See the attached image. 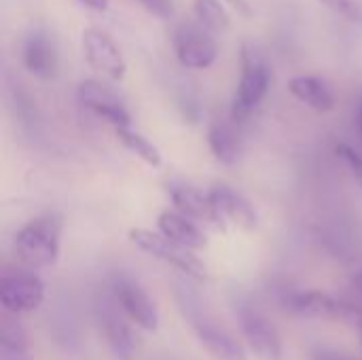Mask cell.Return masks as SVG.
<instances>
[{"instance_id":"cell-19","label":"cell","mask_w":362,"mask_h":360,"mask_svg":"<svg viewBox=\"0 0 362 360\" xmlns=\"http://www.w3.org/2000/svg\"><path fill=\"white\" fill-rule=\"evenodd\" d=\"M115 136H117V140L132 155H136L138 159H142L146 166H151V168H159L161 166V153H159V149L148 138H144L140 132L132 129V125L115 127Z\"/></svg>"},{"instance_id":"cell-14","label":"cell","mask_w":362,"mask_h":360,"mask_svg":"<svg viewBox=\"0 0 362 360\" xmlns=\"http://www.w3.org/2000/svg\"><path fill=\"white\" fill-rule=\"evenodd\" d=\"M157 229L168 240H172V242H176V244H180V246H185L189 250H202L208 244V238L199 229V225L193 219L180 214L178 210L161 212L157 216Z\"/></svg>"},{"instance_id":"cell-31","label":"cell","mask_w":362,"mask_h":360,"mask_svg":"<svg viewBox=\"0 0 362 360\" xmlns=\"http://www.w3.org/2000/svg\"><path fill=\"white\" fill-rule=\"evenodd\" d=\"M361 342H362V339H361Z\"/></svg>"},{"instance_id":"cell-12","label":"cell","mask_w":362,"mask_h":360,"mask_svg":"<svg viewBox=\"0 0 362 360\" xmlns=\"http://www.w3.org/2000/svg\"><path fill=\"white\" fill-rule=\"evenodd\" d=\"M21 62L32 76H36L40 81L53 79L57 72V47H55L53 38L47 32L34 30L23 40Z\"/></svg>"},{"instance_id":"cell-5","label":"cell","mask_w":362,"mask_h":360,"mask_svg":"<svg viewBox=\"0 0 362 360\" xmlns=\"http://www.w3.org/2000/svg\"><path fill=\"white\" fill-rule=\"evenodd\" d=\"M83 53L91 70L102 74L104 79L119 83L125 76L127 64L117 47V42L102 30L98 28H87L83 30Z\"/></svg>"},{"instance_id":"cell-17","label":"cell","mask_w":362,"mask_h":360,"mask_svg":"<svg viewBox=\"0 0 362 360\" xmlns=\"http://www.w3.org/2000/svg\"><path fill=\"white\" fill-rule=\"evenodd\" d=\"M208 146L216 161H221L223 166H233L240 159V151H242L238 123L233 119L231 121H223V119L212 121L208 127Z\"/></svg>"},{"instance_id":"cell-16","label":"cell","mask_w":362,"mask_h":360,"mask_svg":"<svg viewBox=\"0 0 362 360\" xmlns=\"http://www.w3.org/2000/svg\"><path fill=\"white\" fill-rule=\"evenodd\" d=\"M286 87L295 100H299L301 104H305L308 108H312L316 112H329L335 108L333 91L329 89V85L325 81H320L316 76H305V74L293 76V79H288Z\"/></svg>"},{"instance_id":"cell-24","label":"cell","mask_w":362,"mask_h":360,"mask_svg":"<svg viewBox=\"0 0 362 360\" xmlns=\"http://www.w3.org/2000/svg\"><path fill=\"white\" fill-rule=\"evenodd\" d=\"M320 2L327 4L337 15L346 17L348 21L362 25V4L358 0H320Z\"/></svg>"},{"instance_id":"cell-2","label":"cell","mask_w":362,"mask_h":360,"mask_svg":"<svg viewBox=\"0 0 362 360\" xmlns=\"http://www.w3.org/2000/svg\"><path fill=\"white\" fill-rule=\"evenodd\" d=\"M242 70H240V81L238 89L231 102V119L240 125L244 123L265 100L272 83V70L265 59V55L250 42L242 47V57H240Z\"/></svg>"},{"instance_id":"cell-6","label":"cell","mask_w":362,"mask_h":360,"mask_svg":"<svg viewBox=\"0 0 362 360\" xmlns=\"http://www.w3.org/2000/svg\"><path fill=\"white\" fill-rule=\"evenodd\" d=\"M45 299V284L38 276L30 272L4 274L0 280V303L4 312L19 316L30 314L40 308Z\"/></svg>"},{"instance_id":"cell-11","label":"cell","mask_w":362,"mask_h":360,"mask_svg":"<svg viewBox=\"0 0 362 360\" xmlns=\"http://www.w3.org/2000/svg\"><path fill=\"white\" fill-rule=\"evenodd\" d=\"M242 333L248 342V348L261 360H282V342L276 329L252 308L240 310Z\"/></svg>"},{"instance_id":"cell-30","label":"cell","mask_w":362,"mask_h":360,"mask_svg":"<svg viewBox=\"0 0 362 360\" xmlns=\"http://www.w3.org/2000/svg\"><path fill=\"white\" fill-rule=\"evenodd\" d=\"M4 360H23V359H6V356H4Z\"/></svg>"},{"instance_id":"cell-15","label":"cell","mask_w":362,"mask_h":360,"mask_svg":"<svg viewBox=\"0 0 362 360\" xmlns=\"http://www.w3.org/2000/svg\"><path fill=\"white\" fill-rule=\"evenodd\" d=\"M168 189H170V199L180 214L193 219L195 223L216 225L212 202H210L208 193H202L199 189H195L191 185H182V182H174Z\"/></svg>"},{"instance_id":"cell-3","label":"cell","mask_w":362,"mask_h":360,"mask_svg":"<svg viewBox=\"0 0 362 360\" xmlns=\"http://www.w3.org/2000/svg\"><path fill=\"white\" fill-rule=\"evenodd\" d=\"M129 240L146 255L172 265L174 269L182 272L185 276L189 278H195V280H206L208 272L204 267V263L193 255V250L168 240L163 233H153L148 229H142V227H136V229H129Z\"/></svg>"},{"instance_id":"cell-27","label":"cell","mask_w":362,"mask_h":360,"mask_svg":"<svg viewBox=\"0 0 362 360\" xmlns=\"http://www.w3.org/2000/svg\"><path fill=\"white\" fill-rule=\"evenodd\" d=\"M78 2H83L91 11H106L108 6V0H78Z\"/></svg>"},{"instance_id":"cell-21","label":"cell","mask_w":362,"mask_h":360,"mask_svg":"<svg viewBox=\"0 0 362 360\" xmlns=\"http://www.w3.org/2000/svg\"><path fill=\"white\" fill-rule=\"evenodd\" d=\"M193 15L210 32H225L231 23L229 13L221 0H195L193 2Z\"/></svg>"},{"instance_id":"cell-10","label":"cell","mask_w":362,"mask_h":360,"mask_svg":"<svg viewBox=\"0 0 362 360\" xmlns=\"http://www.w3.org/2000/svg\"><path fill=\"white\" fill-rule=\"evenodd\" d=\"M100 323H102V333L106 337L108 348L119 360H132L138 352V342L134 337V331L129 327L127 314L121 310L119 301L106 299L104 306L100 308Z\"/></svg>"},{"instance_id":"cell-26","label":"cell","mask_w":362,"mask_h":360,"mask_svg":"<svg viewBox=\"0 0 362 360\" xmlns=\"http://www.w3.org/2000/svg\"><path fill=\"white\" fill-rule=\"evenodd\" d=\"M314 360H352L344 354H337V352H331V350H318L314 354Z\"/></svg>"},{"instance_id":"cell-23","label":"cell","mask_w":362,"mask_h":360,"mask_svg":"<svg viewBox=\"0 0 362 360\" xmlns=\"http://www.w3.org/2000/svg\"><path fill=\"white\" fill-rule=\"evenodd\" d=\"M335 318H337V320H341L344 325H348L352 331H356V333H358V337L362 339V308L361 306L339 299V301H337V310H335Z\"/></svg>"},{"instance_id":"cell-20","label":"cell","mask_w":362,"mask_h":360,"mask_svg":"<svg viewBox=\"0 0 362 360\" xmlns=\"http://www.w3.org/2000/svg\"><path fill=\"white\" fill-rule=\"evenodd\" d=\"M11 316L13 314L6 312V316L2 318V325H0V348H2V356H6V359H25V354H28V337H25V331Z\"/></svg>"},{"instance_id":"cell-28","label":"cell","mask_w":362,"mask_h":360,"mask_svg":"<svg viewBox=\"0 0 362 360\" xmlns=\"http://www.w3.org/2000/svg\"><path fill=\"white\" fill-rule=\"evenodd\" d=\"M354 286H356V291H358V295L362 297V269L354 276Z\"/></svg>"},{"instance_id":"cell-29","label":"cell","mask_w":362,"mask_h":360,"mask_svg":"<svg viewBox=\"0 0 362 360\" xmlns=\"http://www.w3.org/2000/svg\"><path fill=\"white\" fill-rule=\"evenodd\" d=\"M358 129H361V136H362V102H361V108H358Z\"/></svg>"},{"instance_id":"cell-1","label":"cell","mask_w":362,"mask_h":360,"mask_svg":"<svg viewBox=\"0 0 362 360\" xmlns=\"http://www.w3.org/2000/svg\"><path fill=\"white\" fill-rule=\"evenodd\" d=\"M64 221L59 214H40L28 221L15 236V257L28 269H42L55 265L62 246Z\"/></svg>"},{"instance_id":"cell-18","label":"cell","mask_w":362,"mask_h":360,"mask_svg":"<svg viewBox=\"0 0 362 360\" xmlns=\"http://www.w3.org/2000/svg\"><path fill=\"white\" fill-rule=\"evenodd\" d=\"M337 301L322 291H299L286 297L284 308L297 318H335Z\"/></svg>"},{"instance_id":"cell-8","label":"cell","mask_w":362,"mask_h":360,"mask_svg":"<svg viewBox=\"0 0 362 360\" xmlns=\"http://www.w3.org/2000/svg\"><path fill=\"white\" fill-rule=\"evenodd\" d=\"M208 195L212 202L216 227L225 229L227 225H233L244 231H252L257 227V212L242 193L233 191L231 187L218 185L208 191Z\"/></svg>"},{"instance_id":"cell-25","label":"cell","mask_w":362,"mask_h":360,"mask_svg":"<svg viewBox=\"0 0 362 360\" xmlns=\"http://www.w3.org/2000/svg\"><path fill=\"white\" fill-rule=\"evenodd\" d=\"M146 11H151L157 17H170L172 15V0H138Z\"/></svg>"},{"instance_id":"cell-7","label":"cell","mask_w":362,"mask_h":360,"mask_svg":"<svg viewBox=\"0 0 362 360\" xmlns=\"http://www.w3.org/2000/svg\"><path fill=\"white\" fill-rule=\"evenodd\" d=\"M78 102L83 108H87L93 117H98L100 121L108 123L112 129L115 127H123V125H132L129 112L125 110L123 102L100 81H83L78 85Z\"/></svg>"},{"instance_id":"cell-22","label":"cell","mask_w":362,"mask_h":360,"mask_svg":"<svg viewBox=\"0 0 362 360\" xmlns=\"http://www.w3.org/2000/svg\"><path fill=\"white\" fill-rule=\"evenodd\" d=\"M335 155L337 159L346 166V170L350 172V176L358 182L362 187V155L350 146L348 142H339L335 144Z\"/></svg>"},{"instance_id":"cell-9","label":"cell","mask_w":362,"mask_h":360,"mask_svg":"<svg viewBox=\"0 0 362 360\" xmlns=\"http://www.w3.org/2000/svg\"><path fill=\"white\" fill-rule=\"evenodd\" d=\"M112 297L119 301L121 310L127 314V318L138 325L144 331H157L159 327V314L153 303V299L146 295V291L136 284L129 278H117L112 282Z\"/></svg>"},{"instance_id":"cell-13","label":"cell","mask_w":362,"mask_h":360,"mask_svg":"<svg viewBox=\"0 0 362 360\" xmlns=\"http://www.w3.org/2000/svg\"><path fill=\"white\" fill-rule=\"evenodd\" d=\"M191 327L195 331V337L202 342V346L216 360H248L246 350L212 320L197 316V318H191Z\"/></svg>"},{"instance_id":"cell-4","label":"cell","mask_w":362,"mask_h":360,"mask_svg":"<svg viewBox=\"0 0 362 360\" xmlns=\"http://www.w3.org/2000/svg\"><path fill=\"white\" fill-rule=\"evenodd\" d=\"M172 45L178 62L191 70L210 68L218 55V47L216 40L212 38V32L206 25H202L197 19L180 23L174 32Z\"/></svg>"}]
</instances>
